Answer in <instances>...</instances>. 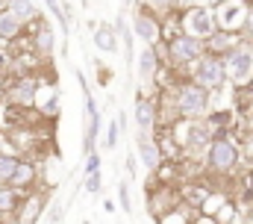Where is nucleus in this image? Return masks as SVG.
<instances>
[{"mask_svg": "<svg viewBox=\"0 0 253 224\" xmlns=\"http://www.w3.org/2000/svg\"><path fill=\"white\" fill-rule=\"evenodd\" d=\"M103 213H109V216L115 213V201H112V198H106V201H103Z\"/></svg>", "mask_w": 253, "mask_h": 224, "instance_id": "7c9ffc66", "label": "nucleus"}, {"mask_svg": "<svg viewBox=\"0 0 253 224\" xmlns=\"http://www.w3.org/2000/svg\"><path fill=\"white\" fill-rule=\"evenodd\" d=\"M227 62V80L233 89H245L253 86V42L242 39L230 54L224 56Z\"/></svg>", "mask_w": 253, "mask_h": 224, "instance_id": "423d86ee", "label": "nucleus"}, {"mask_svg": "<svg viewBox=\"0 0 253 224\" xmlns=\"http://www.w3.org/2000/svg\"><path fill=\"white\" fill-rule=\"evenodd\" d=\"M44 6H47V12H50V15H53L56 21H59V27H62V33L68 36V33H71V18L65 15L62 3H59V0H44Z\"/></svg>", "mask_w": 253, "mask_h": 224, "instance_id": "b1692460", "label": "nucleus"}, {"mask_svg": "<svg viewBox=\"0 0 253 224\" xmlns=\"http://www.w3.org/2000/svg\"><path fill=\"white\" fill-rule=\"evenodd\" d=\"M83 189H85L88 195H100V192H103V174H100V171H94V174H85V180H83Z\"/></svg>", "mask_w": 253, "mask_h": 224, "instance_id": "a878e982", "label": "nucleus"}, {"mask_svg": "<svg viewBox=\"0 0 253 224\" xmlns=\"http://www.w3.org/2000/svg\"><path fill=\"white\" fill-rule=\"evenodd\" d=\"M121 124H118V118H109V124H106V133H103V148L106 151H115L118 148V142H121Z\"/></svg>", "mask_w": 253, "mask_h": 224, "instance_id": "5701e85b", "label": "nucleus"}, {"mask_svg": "<svg viewBox=\"0 0 253 224\" xmlns=\"http://www.w3.org/2000/svg\"><path fill=\"white\" fill-rule=\"evenodd\" d=\"M0 224H6V222H0Z\"/></svg>", "mask_w": 253, "mask_h": 224, "instance_id": "72a5a7b5", "label": "nucleus"}, {"mask_svg": "<svg viewBox=\"0 0 253 224\" xmlns=\"http://www.w3.org/2000/svg\"><path fill=\"white\" fill-rule=\"evenodd\" d=\"M36 183H39V166H36L33 160H24V157H21V163H18V168H15L9 186H15L18 192H33Z\"/></svg>", "mask_w": 253, "mask_h": 224, "instance_id": "dca6fc26", "label": "nucleus"}, {"mask_svg": "<svg viewBox=\"0 0 253 224\" xmlns=\"http://www.w3.org/2000/svg\"><path fill=\"white\" fill-rule=\"evenodd\" d=\"M47 222H50V224H59V222H62V207H53V210L47 213Z\"/></svg>", "mask_w": 253, "mask_h": 224, "instance_id": "c756f323", "label": "nucleus"}, {"mask_svg": "<svg viewBox=\"0 0 253 224\" xmlns=\"http://www.w3.org/2000/svg\"><path fill=\"white\" fill-rule=\"evenodd\" d=\"M21 201H24V192H18L9 183H0V219H15Z\"/></svg>", "mask_w": 253, "mask_h": 224, "instance_id": "a211bd4d", "label": "nucleus"}, {"mask_svg": "<svg viewBox=\"0 0 253 224\" xmlns=\"http://www.w3.org/2000/svg\"><path fill=\"white\" fill-rule=\"evenodd\" d=\"M103 166V157L97 154V151H91L88 157H85V166H83V174H94V171H100Z\"/></svg>", "mask_w": 253, "mask_h": 224, "instance_id": "bb28decb", "label": "nucleus"}, {"mask_svg": "<svg viewBox=\"0 0 253 224\" xmlns=\"http://www.w3.org/2000/svg\"><path fill=\"white\" fill-rule=\"evenodd\" d=\"M138 6H144V9L156 12L159 18H165V15H171V12H180V9L186 6V0H138Z\"/></svg>", "mask_w": 253, "mask_h": 224, "instance_id": "412c9836", "label": "nucleus"}, {"mask_svg": "<svg viewBox=\"0 0 253 224\" xmlns=\"http://www.w3.org/2000/svg\"><path fill=\"white\" fill-rule=\"evenodd\" d=\"M6 12H12L24 27H30L33 21H39L42 15H39V6L33 3V0H6V6H3Z\"/></svg>", "mask_w": 253, "mask_h": 224, "instance_id": "6ab92c4d", "label": "nucleus"}, {"mask_svg": "<svg viewBox=\"0 0 253 224\" xmlns=\"http://www.w3.org/2000/svg\"><path fill=\"white\" fill-rule=\"evenodd\" d=\"M115 192H118V207L124 213H132V192H129V183L126 180H118L115 183Z\"/></svg>", "mask_w": 253, "mask_h": 224, "instance_id": "393cba45", "label": "nucleus"}, {"mask_svg": "<svg viewBox=\"0 0 253 224\" xmlns=\"http://www.w3.org/2000/svg\"><path fill=\"white\" fill-rule=\"evenodd\" d=\"M194 86H200V89H206V92H224L227 86H230V80H227V62H224V56H212V54H203L194 65L189 68V77Z\"/></svg>", "mask_w": 253, "mask_h": 224, "instance_id": "20e7f679", "label": "nucleus"}, {"mask_svg": "<svg viewBox=\"0 0 253 224\" xmlns=\"http://www.w3.org/2000/svg\"><path fill=\"white\" fill-rule=\"evenodd\" d=\"M200 160H203L206 171L227 177V174H233L236 168L242 166L245 157H242V145L236 139H230V133H215L212 142H209V148H206V154Z\"/></svg>", "mask_w": 253, "mask_h": 224, "instance_id": "f03ea898", "label": "nucleus"}, {"mask_svg": "<svg viewBox=\"0 0 253 224\" xmlns=\"http://www.w3.org/2000/svg\"><path fill=\"white\" fill-rule=\"evenodd\" d=\"M30 30H33V51L39 56H53V48H56L53 27H50L44 18H39V21L30 24Z\"/></svg>", "mask_w": 253, "mask_h": 224, "instance_id": "4468645a", "label": "nucleus"}, {"mask_svg": "<svg viewBox=\"0 0 253 224\" xmlns=\"http://www.w3.org/2000/svg\"><path fill=\"white\" fill-rule=\"evenodd\" d=\"M18 163H21L18 154H12V151H0V183H9V180H12V174H15Z\"/></svg>", "mask_w": 253, "mask_h": 224, "instance_id": "4be33fe9", "label": "nucleus"}, {"mask_svg": "<svg viewBox=\"0 0 253 224\" xmlns=\"http://www.w3.org/2000/svg\"><path fill=\"white\" fill-rule=\"evenodd\" d=\"M203 54H206V45L194 36H186V33H177V36L165 39V48H162V59L171 71L191 68Z\"/></svg>", "mask_w": 253, "mask_h": 224, "instance_id": "7ed1b4c3", "label": "nucleus"}, {"mask_svg": "<svg viewBox=\"0 0 253 224\" xmlns=\"http://www.w3.org/2000/svg\"><path fill=\"white\" fill-rule=\"evenodd\" d=\"M132 148H135V154H138L141 166L147 168L150 174H153L156 168L165 163V157H162V148H159V139H156L153 133H135V142H132Z\"/></svg>", "mask_w": 253, "mask_h": 224, "instance_id": "f8f14e48", "label": "nucleus"}, {"mask_svg": "<svg viewBox=\"0 0 253 224\" xmlns=\"http://www.w3.org/2000/svg\"><path fill=\"white\" fill-rule=\"evenodd\" d=\"M212 12H215L218 30H227V33H239L242 36L245 21H248V12H251V3H245V0H221Z\"/></svg>", "mask_w": 253, "mask_h": 224, "instance_id": "6e6552de", "label": "nucleus"}, {"mask_svg": "<svg viewBox=\"0 0 253 224\" xmlns=\"http://www.w3.org/2000/svg\"><path fill=\"white\" fill-rule=\"evenodd\" d=\"M242 42V36L239 33H227V30H215L203 45H206V54H212V56H227L236 45Z\"/></svg>", "mask_w": 253, "mask_h": 224, "instance_id": "f3484780", "label": "nucleus"}, {"mask_svg": "<svg viewBox=\"0 0 253 224\" xmlns=\"http://www.w3.org/2000/svg\"><path fill=\"white\" fill-rule=\"evenodd\" d=\"M132 65H138V83H141V89H153V86L159 83L162 68H165V59H162L159 45H156V48L144 45V48L138 51V59H135Z\"/></svg>", "mask_w": 253, "mask_h": 224, "instance_id": "1a4fd4ad", "label": "nucleus"}, {"mask_svg": "<svg viewBox=\"0 0 253 224\" xmlns=\"http://www.w3.org/2000/svg\"><path fill=\"white\" fill-rule=\"evenodd\" d=\"M27 33V27L12 15V12H6V9H0V42L3 45H9V42H18L21 36Z\"/></svg>", "mask_w": 253, "mask_h": 224, "instance_id": "aec40b11", "label": "nucleus"}, {"mask_svg": "<svg viewBox=\"0 0 253 224\" xmlns=\"http://www.w3.org/2000/svg\"><path fill=\"white\" fill-rule=\"evenodd\" d=\"M91 42H94V48L100 54H106V56L118 54V48H121V36H118L115 24H97L94 33H91Z\"/></svg>", "mask_w": 253, "mask_h": 224, "instance_id": "2eb2a0df", "label": "nucleus"}, {"mask_svg": "<svg viewBox=\"0 0 253 224\" xmlns=\"http://www.w3.org/2000/svg\"><path fill=\"white\" fill-rule=\"evenodd\" d=\"M124 166H126V174H129V177H135V174H138V168H135V154H126Z\"/></svg>", "mask_w": 253, "mask_h": 224, "instance_id": "c85d7f7f", "label": "nucleus"}, {"mask_svg": "<svg viewBox=\"0 0 253 224\" xmlns=\"http://www.w3.org/2000/svg\"><path fill=\"white\" fill-rule=\"evenodd\" d=\"M245 3H251V6H253V0H245Z\"/></svg>", "mask_w": 253, "mask_h": 224, "instance_id": "473e14b6", "label": "nucleus"}, {"mask_svg": "<svg viewBox=\"0 0 253 224\" xmlns=\"http://www.w3.org/2000/svg\"><path fill=\"white\" fill-rule=\"evenodd\" d=\"M242 39H248V42H253V6H251V12H248V21H245V30H242Z\"/></svg>", "mask_w": 253, "mask_h": 224, "instance_id": "cd10ccee", "label": "nucleus"}, {"mask_svg": "<svg viewBox=\"0 0 253 224\" xmlns=\"http://www.w3.org/2000/svg\"><path fill=\"white\" fill-rule=\"evenodd\" d=\"M121 6H124V9H129V6H135V0H121Z\"/></svg>", "mask_w": 253, "mask_h": 224, "instance_id": "2f4dec72", "label": "nucleus"}, {"mask_svg": "<svg viewBox=\"0 0 253 224\" xmlns=\"http://www.w3.org/2000/svg\"><path fill=\"white\" fill-rule=\"evenodd\" d=\"M39 92H42L39 77L21 74V77H15L12 86L6 89V98H9V104H15V107H21V110H30V107L39 101Z\"/></svg>", "mask_w": 253, "mask_h": 224, "instance_id": "9d476101", "label": "nucleus"}, {"mask_svg": "<svg viewBox=\"0 0 253 224\" xmlns=\"http://www.w3.org/2000/svg\"><path fill=\"white\" fill-rule=\"evenodd\" d=\"M132 124H135V133H153V130H156V95L135 92Z\"/></svg>", "mask_w": 253, "mask_h": 224, "instance_id": "9b49d317", "label": "nucleus"}, {"mask_svg": "<svg viewBox=\"0 0 253 224\" xmlns=\"http://www.w3.org/2000/svg\"><path fill=\"white\" fill-rule=\"evenodd\" d=\"M177 118H206L212 112V92L194 86L191 80H177L165 89Z\"/></svg>", "mask_w": 253, "mask_h": 224, "instance_id": "f257e3e1", "label": "nucleus"}, {"mask_svg": "<svg viewBox=\"0 0 253 224\" xmlns=\"http://www.w3.org/2000/svg\"><path fill=\"white\" fill-rule=\"evenodd\" d=\"M129 30H132V36H135L141 45L156 48V45L162 42V18H159L156 12L138 6V3H135V9H132V15H129Z\"/></svg>", "mask_w": 253, "mask_h": 224, "instance_id": "0eeeda50", "label": "nucleus"}, {"mask_svg": "<svg viewBox=\"0 0 253 224\" xmlns=\"http://www.w3.org/2000/svg\"><path fill=\"white\" fill-rule=\"evenodd\" d=\"M177 27H180V33L206 42V39L218 30V21H215V12H212L209 6L189 3V6H183V9L177 12Z\"/></svg>", "mask_w": 253, "mask_h": 224, "instance_id": "39448f33", "label": "nucleus"}, {"mask_svg": "<svg viewBox=\"0 0 253 224\" xmlns=\"http://www.w3.org/2000/svg\"><path fill=\"white\" fill-rule=\"evenodd\" d=\"M44 213V195L42 192H24V201L15 213V222L18 224H36Z\"/></svg>", "mask_w": 253, "mask_h": 224, "instance_id": "ddd939ff", "label": "nucleus"}]
</instances>
